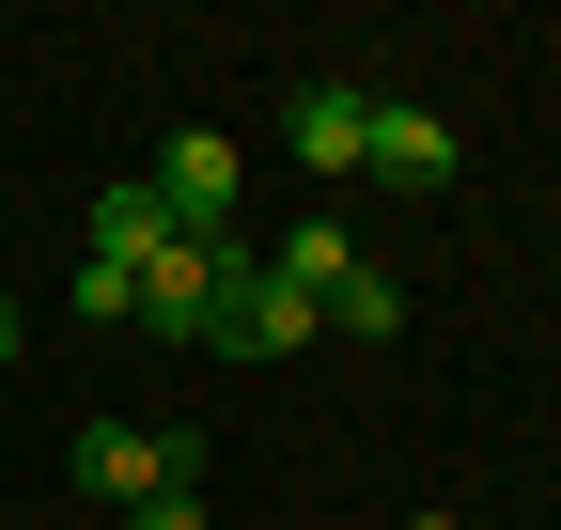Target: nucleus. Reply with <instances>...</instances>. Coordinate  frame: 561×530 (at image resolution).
I'll list each match as a JSON object with an SVG mask.
<instances>
[{"label": "nucleus", "mask_w": 561, "mask_h": 530, "mask_svg": "<svg viewBox=\"0 0 561 530\" xmlns=\"http://www.w3.org/2000/svg\"><path fill=\"white\" fill-rule=\"evenodd\" d=\"M0 375H16V297H0Z\"/></svg>", "instance_id": "nucleus-11"}, {"label": "nucleus", "mask_w": 561, "mask_h": 530, "mask_svg": "<svg viewBox=\"0 0 561 530\" xmlns=\"http://www.w3.org/2000/svg\"><path fill=\"white\" fill-rule=\"evenodd\" d=\"M328 327H343V344H390V327H405V297L375 281V265H343V281H328Z\"/></svg>", "instance_id": "nucleus-9"}, {"label": "nucleus", "mask_w": 561, "mask_h": 530, "mask_svg": "<svg viewBox=\"0 0 561 530\" xmlns=\"http://www.w3.org/2000/svg\"><path fill=\"white\" fill-rule=\"evenodd\" d=\"M140 530H203V499H187V484H172V499H140Z\"/></svg>", "instance_id": "nucleus-10"}, {"label": "nucleus", "mask_w": 561, "mask_h": 530, "mask_svg": "<svg viewBox=\"0 0 561 530\" xmlns=\"http://www.w3.org/2000/svg\"><path fill=\"white\" fill-rule=\"evenodd\" d=\"M219 281H234V234H219V250L172 234L157 265H140V327H172V344H219Z\"/></svg>", "instance_id": "nucleus-2"}, {"label": "nucleus", "mask_w": 561, "mask_h": 530, "mask_svg": "<svg viewBox=\"0 0 561 530\" xmlns=\"http://www.w3.org/2000/svg\"><path fill=\"white\" fill-rule=\"evenodd\" d=\"M265 265H280V281L312 297V327H328V281H343V265H359V250H343V219H312V234H280Z\"/></svg>", "instance_id": "nucleus-8"}, {"label": "nucleus", "mask_w": 561, "mask_h": 530, "mask_svg": "<svg viewBox=\"0 0 561 530\" xmlns=\"http://www.w3.org/2000/svg\"><path fill=\"white\" fill-rule=\"evenodd\" d=\"M172 484H187V437H125V422L79 437V499H125L140 515V499H172Z\"/></svg>", "instance_id": "nucleus-4"}, {"label": "nucleus", "mask_w": 561, "mask_h": 530, "mask_svg": "<svg viewBox=\"0 0 561 530\" xmlns=\"http://www.w3.org/2000/svg\"><path fill=\"white\" fill-rule=\"evenodd\" d=\"M219 344H234V359H297V344H312V297L280 281V265L234 250V281H219Z\"/></svg>", "instance_id": "nucleus-3"}, {"label": "nucleus", "mask_w": 561, "mask_h": 530, "mask_svg": "<svg viewBox=\"0 0 561 530\" xmlns=\"http://www.w3.org/2000/svg\"><path fill=\"white\" fill-rule=\"evenodd\" d=\"M140 187L172 204V234H203V250L234 234V141H219V125H172V141H157V172H140Z\"/></svg>", "instance_id": "nucleus-1"}, {"label": "nucleus", "mask_w": 561, "mask_h": 530, "mask_svg": "<svg viewBox=\"0 0 561 530\" xmlns=\"http://www.w3.org/2000/svg\"><path fill=\"white\" fill-rule=\"evenodd\" d=\"M297 157H312V172H375V94L312 79V94H297Z\"/></svg>", "instance_id": "nucleus-5"}, {"label": "nucleus", "mask_w": 561, "mask_h": 530, "mask_svg": "<svg viewBox=\"0 0 561 530\" xmlns=\"http://www.w3.org/2000/svg\"><path fill=\"white\" fill-rule=\"evenodd\" d=\"M157 250H172V204H157L140 172H110V187H94V265H157Z\"/></svg>", "instance_id": "nucleus-6"}, {"label": "nucleus", "mask_w": 561, "mask_h": 530, "mask_svg": "<svg viewBox=\"0 0 561 530\" xmlns=\"http://www.w3.org/2000/svg\"><path fill=\"white\" fill-rule=\"evenodd\" d=\"M375 172H390V187H437V172H453V125H437V110H375Z\"/></svg>", "instance_id": "nucleus-7"}]
</instances>
